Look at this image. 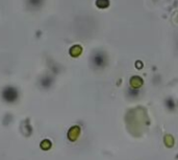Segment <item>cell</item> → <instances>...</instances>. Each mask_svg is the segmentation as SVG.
<instances>
[{"label": "cell", "mask_w": 178, "mask_h": 160, "mask_svg": "<svg viewBox=\"0 0 178 160\" xmlns=\"http://www.w3.org/2000/svg\"><path fill=\"white\" fill-rule=\"evenodd\" d=\"M2 97L4 98V101H9V103L15 101L18 97L17 89L14 87H6L3 91H2Z\"/></svg>", "instance_id": "6da1fadb"}, {"label": "cell", "mask_w": 178, "mask_h": 160, "mask_svg": "<svg viewBox=\"0 0 178 160\" xmlns=\"http://www.w3.org/2000/svg\"><path fill=\"white\" fill-rule=\"evenodd\" d=\"M43 3H44V0H27L28 6L32 9H39L43 6Z\"/></svg>", "instance_id": "7a4b0ae2"}, {"label": "cell", "mask_w": 178, "mask_h": 160, "mask_svg": "<svg viewBox=\"0 0 178 160\" xmlns=\"http://www.w3.org/2000/svg\"><path fill=\"white\" fill-rule=\"evenodd\" d=\"M94 63L97 66H102L104 64V55L102 53H96L94 55Z\"/></svg>", "instance_id": "3957f363"}, {"label": "cell", "mask_w": 178, "mask_h": 160, "mask_svg": "<svg viewBox=\"0 0 178 160\" xmlns=\"http://www.w3.org/2000/svg\"><path fill=\"white\" fill-rule=\"evenodd\" d=\"M130 84L133 88H139L140 86H142V84H143V80L140 77H133V78H131Z\"/></svg>", "instance_id": "277c9868"}, {"label": "cell", "mask_w": 178, "mask_h": 160, "mask_svg": "<svg viewBox=\"0 0 178 160\" xmlns=\"http://www.w3.org/2000/svg\"><path fill=\"white\" fill-rule=\"evenodd\" d=\"M81 47L78 46V45H75V46H73L72 48L70 49V53L73 55V57H77V55H79L81 53Z\"/></svg>", "instance_id": "5b68a950"}, {"label": "cell", "mask_w": 178, "mask_h": 160, "mask_svg": "<svg viewBox=\"0 0 178 160\" xmlns=\"http://www.w3.org/2000/svg\"><path fill=\"white\" fill-rule=\"evenodd\" d=\"M96 6L100 9H105L109 6V1L108 0H97L96 1Z\"/></svg>", "instance_id": "8992f818"}, {"label": "cell", "mask_w": 178, "mask_h": 160, "mask_svg": "<svg viewBox=\"0 0 178 160\" xmlns=\"http://www.w3.org/2000/svg\"><path fill=\"white\" fill-rule=\"evenodd\" d=\"M165 141H166V144L168 147H172L173 143H174V141H173V137L170 136V135H167L165 137Z\"/></svg>", "instance_id": "52a82bcc"}]
</instances>
